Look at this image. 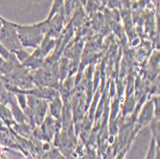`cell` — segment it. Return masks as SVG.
Instances as JSON below:
<instances>
[{"instance_id":"cell-7","label":"cell","mask_w":160,"mask_h":159,"mask_svg":"<svg viewBox=\"0 0 160 159\" xmlns=\"http://www.w3.org/2000/svg\"><path fill=\"white\" fill-rule=\"evenodd\" d=\"M3 17H1V16H0V28H1V26H2V23H3Z\"/></svg>"},{"instance_id":"cell-3","label":"cell","mask_w":160,"mask_h":159,"mask_svg":"<svg viewBox=\"0 0 160 159\" xmlns=\"http://www.w3.org/2000/svg\"><path fill=\"white\" fill-rule=\"evenodd\" d=\"M152 102H148V104L145 106L144 110L142 111V114L140 116V122L141 125L146 124L147 122H149L152 118Z\"/></svg>"},{"instance_id":"cell-1","label":"cell","mask_w":160,"mask_h":159,"mask_svg":"<svg viewBox=\"0 0 160 159\" xmlns=\"http://www.w3.org/2000/svg\"><path fill=\"white\" fill-rule=\"evenodd\" d=\"M17 30L23 48L37 49L39 47L48 32V20L33 24H18Z\"/></svg>"},{"instance_id":"cell-5","label":"cell","mask_w":160,"mask_h":159,"mask_svg":"<svg viewBox=\"0 0 160 159\" xmlns=\"http://www.w3.org/2000/svg\"><path fill=\"white\" fill-rule=\"evenodd\" d=\"M154 155V142H153V139H152V142L151 144V148H150V151L147 154V158L146 159H153V156Z\"/></svg>"},{"instance_id":"cell-4","label":"cell","mask_w":160,"mask_h":159,"mask_svg":"<svg viewBox=\"0 0 160 159\" xmlns=\"http://www.w3.org/2000/svg\"><path fill=\"white\" fill-rule=\"evenodd\" d=\"M63 5H64V0H53V5L46 18H51L56 13L63 11Z\"/></svg>"},{"instance_id":"cell-2","label":"cell","mask_w":160,"mask_h":159,"mask_svg":"<svg viewBox=\"0 0 160 159\" xmlns=\"http://www.w3.org/2000/svg\"><path fill=\"white\" fill-rule=\"evenodd\" d=\"M17 25L18 23L4 18L2 26L0 28V42L11 53L23 48L18 38Z\"/></svg>"},{"instance_id":"cell-6","label":"cell","mask_w":160,"mask_h":159,"mask_svg":"<svg viewBox=\"0 0 160 159\" xmlns=\"http://www.w3.org/2000/svg\"><path fill=\"white\" fill-rule=\"evenodd\" d=\"M5 62V60L3 59V57H1V56H0V66H1L2 64H3V62Z\"/></svg>"}]
</instances>
